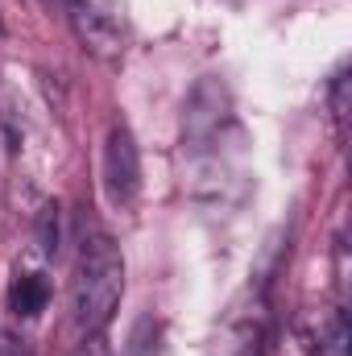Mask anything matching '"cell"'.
I'll list each match as a JSON object with an SVG mask.
<instances>
[{
    "instance_id": "obj_1",
    "label": "cell",
    "mask_w": 352,
    "mask_h": 356,
    "mask_svg": "<svg viewBox=\"0 0 352 356\" xmlns=\"http://www.w3.org/2000/svg\"><path fill=\"white\" fill-rule=\"evenodd\" d=\"M120 294H125V257L112 236L95 232L79 249L75 282H71V311H75L79 336H95L112 323Z\"/></svg>"
},
{
    "instance_id": "obj_2",
    "label": "cell",
    "mask_w": 352,
    "mask_h": 356,
    "mask_svg": "<svg viewBox=\"0 0 352 356\" xmlns=\"http://www.w3.org/2000/svg\"><path fill=\"white\" fill-rule=\"evenodd\" d=\"M71 25L95 58H116L125 50V4L120 0H67Z\"/></svg>"
},
{
    "instance_id": "obj_3",
    "label": "cell",
    "mask_w": 352,
    "mask_h": 356,
    "mask_svg": "<svg viewBox=\"0 0 352 356\" xmlns=\"http://www.w3.org/2000/svg\"><path fill=\"white\" fill-rule=\"evenodd\" d=\"M99 178L104 191L116 207H133L137 191H141V154L137 141L129 133V124H112L104 137V162H99Z\"/></svg>"
},
{
    "instance_id": "obj_4",
    "label": "cell",
    "mask_w": 352,
    "mask_h": 356,
    "mask_svg": "<svg viewBox=\"0 0 352 356\" xmlns=\"http://www.w3.org/2000/svg\"><path fill=\"white\" fill-rule=\"evenodd\" d=\"M50 307V282L46 273H17L8 286V311L17 319H38Z\"/></svg>"
},
{
    "instance_id": "obj_5",
    "label": "cell",
    "mask_w": 352,
    "mask_h": 356,
    "mask_svg": "<svg viewBox=\"0 0 352 356\" xmlns=\"http://www.w3.org/2000/svg\"><path fill=\"white\" fill-rule=\"evenodd\" d=\"M162 336H166L162 319L141 315V319L133 323V332H129V340H125L120 356H162Z\"/></svg>"
},
{
    "instance_id": "obj_6",
    "label": "cell",
    "mask_w": 352,
    "mask_h": 356,
    "mask_svg": "<svg viewBox=\"0 0 352 356\" xmlns=\"http://www.w3.org/2000/svg\"><path fill=\"white\" fill-rule=\"evenodd\" d=\"M319 356H349V319L336 311L328 319V332H319Z\"/></svg>"
},
{
    "instance_id": "obj_7",
    "label": "cell",
    "mask_w": 352,
    "mask_h": 356,
    "mask_svg": "<svg viewBox=\"0 0 352 356\" xmlns=\"http://www.w3.org/2000/svg\"><path fill=\"white\" fill-rule=\"evenodd\" d=\"M332 116H336V129L344 133L349 129V71L332 79Z\"/></svg>"
},
{
    "instance_id": "obj_8",
    "label": "cell",
    "mask_w": 352,
    "mask_h": 356,
    "mask_svg": "<svg viewBox=\"0 0 352 356\" xmlns=\"http://www.w3.org/2000/svg\"><path fill=\"white\" fill-rule=\"evenodd\" d=\"M75 356H112V353H108V344H104V332L83 336V340H79V348H75Z\"/></svg>"
}]
</instances>
